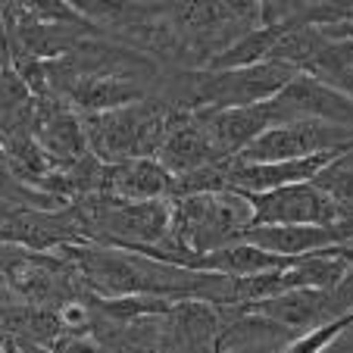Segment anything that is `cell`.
<instances>
[{"instance_id": "1", "label": "cell", "mask_w": 353, "mask_h": 353, "mask_svg": "<svg viewBox=\"0 0 353 353\" xmlns=\"http://www.w3.org/2000/svg\"><path fill=\"white\" fill-rule=\"evenodd\" d=\"M294 75L297 69L275 60L234 69H163L154 85V97L185 113L254 107L272 100Z\"/></svg>"}, {"instance_id": "18", "label": "cell", "mask_w": 353, "mask_h": 353, "mask_svg": "<svg viewBox=\"0 0 353 353\" xmlns=\"http://www.w3.org/2000/svg\"><path fill=\"white\" fill-rule=\"evenodd\" d=\"M300 22H307V26H344V22H353V0H319Z\"/></svg>"}, {"instance_id": "9", "label": "cell", "mask_w": 353, "mask_h": 353, "mask_svg": "<svg viewBox=\"0 0 353 353\" xmlns=\"http://www.w3.org/2000/svg\"><path fill=\"white\" fill-rule=\"evenodd\" d=\"M269 113H272V125L297 119H319L353 128V97L307 72H297L269 100Z\"/></svg>"}, {"instance_id": "13", "label": "cell", "mask_w": 353, "mask_h": 353, "mask_svg": "<svg viewBox=\"0 0 353 353\" xmlns=\"http://www.w3.org/2000/svg\"><path fill=\"white\" fill-rule=\"evenodd\" d=\"M175 175L157 157H138L103 166V194L122 200H172Z\"/></svg>"}, {"instance_id": "20", "label": "cell", "mask_w": 353, "mask_h": 353, "mask_svg": "<svg viewBox=\"0 0 353 353\" xmlns=\"http://www.w3.org/2000/svg\"><path fill=\"white\" fill-rule=\"evenodd\" d=\"M328 34H334V38H353V22H344V26H322Z\"/></svg>"}, {"instance_id": "21", "label": "cell", "mask_w": 353, "mask_h": 353, "mask_svg": "<svg viewBox=\"0 0 353 353\" xmlns=\"http://www.w3.org/2000/svg\"><path fill=\"white\" fill-rule=\"evenodd\" d=\"M0 69H3V66H0Z\"/></svg>"}, {"instance_id": "12", "label": "cell", "mask_w": 353, "mask_h": 353, "mask_svg": "<svg viewBox=\"0 0 353 353\" xmlns=\"http://www.w3.org/2000/svg\"><path fill=\"white\" fill-rule=\"evenodd\" d=\"M157 160H160L172 175H188V172H197V169L213 166V163H225L219 157V150L213 147V141H210L200 116L185 113V110L175 113Z\"/></svg>"}, {"instance_id": "14", "label": "cell", "mask_w": 353, "mask_h": 353, "mask_svg": "<svg viewBox=\"0 0 353 353\" xmlns=\"http://www.w3.org/2000/svg\"><path fill=\"white\" fill-rule=\"evenodd\" d=\"M313 181L344 210L347 219H353V147L341 157H334Z\"/></svg>"}, {"instance_id": "7", "label": "cell", "mask_w": 353, "mask_h": 353, "mask_svg": "<svg viewBox=\"0 0 353 353\" xmlns=\"http://www.w3.org/2000/svg\"><path fill=\"white\" fill-rule=\"evenodd\" d=\"M160 353H228L225 313L207 300H175L160 316Z\"/></svg>"}, {"instance_id": "19", "label": "cell", "mask_w": 353, "mask_h": 353, "mask_svg": "<svg viewBox=\"0 0 353 353\" xmlns=\"http://www.w3.org/2000/svg\"><path fill=\"white\" fill-rule=\"evenodd\" d=\"M13 344H16V350H19V353H54L50 347L34 344V341H13Z\"/></svg>"}, {"instance_id": "6", "label": "cell", "mask_w": 353, "mask_h": 353, "mask_svg": "<svg viewBox=\"0 0 353 353\" xmlns=\"http://www.w3.org/2000/svg\"><path fill=\"white\" fill-rule=\"evenodd\" d=\"M81 241L85 234L69 203L60 210H41L0 200V244H16L47 254V250H60Z\"/></svg>"}, {"instance_id": "10", "label": "cell", "mask_w": 353, "mask_h": 353, "mask_svg": "<svg viewBox=\"0 0 353 353\" xmlns=\"http://www.w3.org/2000/svg\"><path fill=\"white\" fill-rule=\"evenodd\" d=\"M32 134L57 160H81V157L91 154L81 116L57 97H41V94L34 97Z\"/></svg>"}, {"instance_id": "3", "label": "cell", "mask_w": 353, "mask_h": 353, "mask_svg": "<svg viewBox=\"0 0 353 353\" xmlns=\"http://www.w3.org/2000/svg\"><path fill=\"white\" fill-rule=\"evenodd\" d=\"M0 291H7L22 303L50 310L94 300V291L88 288L79 263L69 254L63 250L41 254L16 244H0Z\"/></svg>"}, {"instance_id": "5", "label": "cell", "mask_w": 353, "mask_h": 353, "mask_svg": "<svg viewBox=\"0 0 353 353\" xmlns=\"http://www.w3.org/2000/svg\"><path fill=\"white\" fill-rule=\"evenodd\" d=\"M347 147H353V128L332 125V122H319V119H297V122H281V125H272L269 132H263L241 154V160L279 163V160L328 154V150H347Z\"/></svg>"}, {"instance_id": "8", "label": "cell", "mask_w": 353, "mask_h": 353, "mask_svg": "<svg viewBox=\"0 0 353 353\" xmlns=\"http://www.w3.org/2000/svg\"><path fill=\"white\" fill-rule=\"evenodd\" d=\"M254 207V225H332L344 222V210L316 181L247 194Z\"/></svg>"}, {"instance_id": "11", "label": "cell", "mask_w": 353, "mask_h": 353, "mask_svg": "<svg viewBox=\"0 0 353 353\" xmlns=\"http://www.w3.org/2000/svg\"><path fill=\"white\" fill-rule=\"evenodd\" d=\"M200 122L207 128L213 147L219 150L222 160H234L254 144L263 132L272 128V113L266 103L254 107H232V110H197Z\"/></svg>"}, {"instance_id": "17", "label": "cell", "mask_w": 353, "mask_h": 353, "mask_svg": "<svg viewBox=\"0 0 353 353\" xmlns=\"http://www.w3.org/2000/svg\"><path fill=\"white\" fill-rule=\"evenodd\" d=\"M319 0H256L263 26H297Z\"/></svg>"}, {"instance_id": "16", "label": "cell", "mask_w": 353, "mask_h": 353, "mask_svg": "<svg viewBox=\"0 0 353 353\" xmlns=\"http://www.w3.org/2000/svg\"><path fill=\"white\" fill-rule=\"evenodd\" d=\"M347 328H353V313L338 322H328V325L316 328V332H307V334H300V338L288 341V347L281 353H325Z\"/></svg>"}, {"instance_id": "2", "label": "cell", "mask_w": 353, "mask_h": 353, "mask_svg": "<svg viewBox=\"0 0 353 353\" xmlns=\"http://www.w3.org/2000/svg\"><path fill=\"white\" fill-rule=\"evenodd\" d=\"M254 225V207L241 191H207L172 197V222L163 244L169 250L213 254L232 247Z\"/></svg>"}, {"instance_id": "4", "label": "cell", "mask_w": 353, "mask_h": 353, "mask_svg": "<svg viewBox=\"0 0 353 353\" xmlns=\"http://www.w3.org/2000/svg\"><path fill=\"white\" fill-rule=\"evenodd\" d=\"M175 113L179 110H172L166 100L150 94V97L119 110L85 113L81 125H85L88 147L100 163H125L160 154Z\"/></svg>"}, {"instance_id": "15", "label": "cell", "mask_w": 353, "mask_h": 353, "mask_svg": "<svg viewBox=\"0 0 353 353\" xmlns=\"http://www.w3.org/2000/svg\"><path fill=\"white\" fill-rule=\"evenodd\" d=\"M0 200H3V203H19V207H41V210L66 207L63 200L50 197V194H41V191H34V188H28V185H22V181L13 175V169H10L7 157H3V147H0Z\"/></svg>"}]
</instances>
